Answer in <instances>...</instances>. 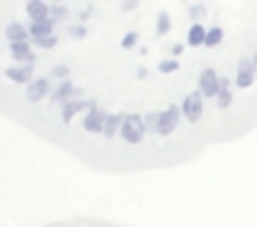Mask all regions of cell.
Masks as SVG:
<instances>
[{
	"label": "cell",
	"mask_w": 257,
	"mask_h": 227,
	"mask_svg": "<svg viewBox=\"0 0 257 227\" xmlns=\"http://www.w3.org/2000/svg\"><path fill=\"white\" fill-rule=\"evenodd\" d=\"M0 116L102 175L257 130V0H0Z\"/></svg>",
	"instance_id": "obj_1"
},
{
	"label": "cell",
	"mask_w": 257,
	"mask_h": 227,
	"mask_svg": "<svg viewBox=\"0 0 257 227\" xmlns=\"http://www.w3.org/2000/svg\"><path fill=\"white\" fill-rule=\"evenodd\" d=\"M42 227H127V224H122V221H113V219H102V216L75 213V216H64V219L45 221Z\"/></svg>",
	"instance_id": "obj_2"
}]
</instances>
